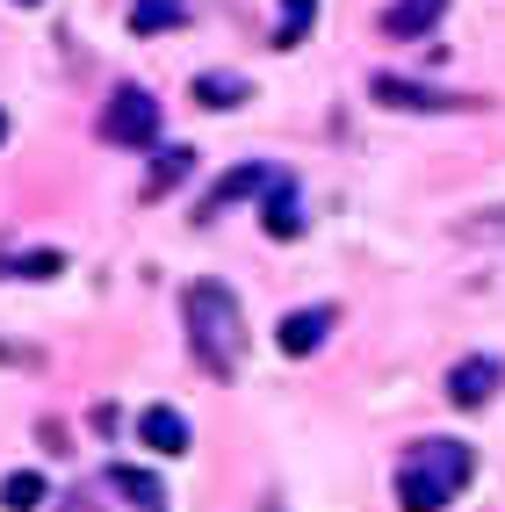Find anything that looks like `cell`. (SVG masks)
I'll list each match as a JSON object with an SVG mask.
<instances>
[{
    "label": "cell",
    "instance_id": "obj_15",
    "mask_svg": "<svg viewBox=\"0 0 505 512\" xmlns=\"http://www.w3.org/2000/svg\"><path fill=\"white\" fill-rule=\"evenodd\" d=\"M318 22V0H282V29H275V51H296L303 29Z\"/></svg>",
    "mask_w": 505,
    "mask_h": 512
},
{
    "label": "cell",
    "instance_id": "obj_4",
    "mask_svg": "<svg viewBox=\"0 0 505 512\" xmlns=\"http://www.w3.org/2000/svg\"><path fill=\"white\" fill-rule=\"evenodd\" d=\"M505 383V361L498 354H469L448 368V404L455 412H477V404H491V390Z\"/></svg>",
    "mask_w": 505,
    "mask_h": 512
},
{
    "label": "cell",
    "instance_id": "obj_7",
    "mask_svg": "<svg viewBox=\"0 0 505 512\" xmlns=\"http://www.w3.org/2000/svg\"><path fill=\"white\" fill-rule=\"evenodd\" d=\"M138 440L152 455H188V419L174 412V404H145V412H138Z\"/></svg>",
    "mask_w": 505,
    "mask_h": 512
},
{
    "label": "cell",
    "instance_id": "obj_1",
    "mask_svg": "<svg viewBox=\"0 0 505 512\" xmlns=\"http://www.w3.org/2000/svg\"><path fill=\"white\" fill-rule=\"evenodd\" d=\"M181 318H188V354L210 368L217 383L239 375V361H246V311H239V296H231L224 282H195L181 296Z\"/></svg>",
    "mask_w": 505,
    "mask_h": 512
},
{
    "label": "cell",
    "instance_id": "obj_16",
    "mask_svg": "<svg viewBox=\"0 0 505 512\" xmlns=\"http://www.w3.org/2000/svg\"><path fill=\"white\" fill-rule=\"evenodd\" d=\"M116 491H130V498H138V512H166V491L152 484L145 469H130V462L116 469Z\"/></svg>",
    "mask_w": 505,
    "mask_h": 512
},
{
    "label": "cell",
    "instance_id": "obj_5",
    "mask_svg": "<svg viewBox=\"0 0 505 512\" xmlns=\"http://www.w3.org/2000/svg\"><path fill=\"white\" fill-rule=\"evenodd\" d=\"M332 325H340V311H332V303H311V311H289V318L275 325V347L303 361V354H318V347H325V332H332Z\"/></svg>",
    "mask_w": 505,
    "mask_h": 512
},
{
    "label": "cell",
    "instance_id": "obj_9",
    "mask_svg": "<svg viewBox=\"0 0 505 512\" xmlns=\"http://www.w3.org/2000/svg\"><path fill=\"white\" fill-rule=\"evenodd\" d=\"M260 224H267V238H303V202H296V188L275 174L267 181V202H260Z\"/></svg>",
    "mask_w": 505,
    "mask_h": 512
},
{
    "label": "cell",
    "instance_id": "obj_14",
    "mask_svg": "<svg viewBox=\"0 0 505 512\" xmlns=\"http://www.w3.org/2000/svg\"><path fill=\"white\" fill-rule=\"evenodd\" d=\"M0 505H8V512H37L44 505V476L37 469H15L8 484H0Z\"/></svg>",
    "mask_w": 505,
    "mask_h": 512
},
{
    "label": "cell",
    "instance_id": "obj_8",
    "mask_svg": "<svg viewBox=\"0 0 505 512\" xmlns=\"http://www.w3.org/2000/svg\"><path fill=\"white\" fill-rule=\"evenodd\" d=\"M448 15V0H390V8H383V37H426V29L433 22H441Z\"/></svg>",
    "mask_w": 505,
    "mask_h": 512
},
{
    "label": "cell",
    "instance_id": "obj_11",
    "mask_svg": "<svg viewBox=\"0 0 505 512\" xmlns=\"http://www.w3.org/2000/svg\"><path fill=\"white\" fill-rule=\"evenodd\" d=\"M188 22V0H130V29L138 37H159V29H181Z\"/></svg>",
    "mask_w": 505,
    "mask_h": 512
},
{
    "label": "cell",
    "instance_id": "obj_17",
    "mask_svg": "<svg viewBox=\"0 0 505 512\" xmlns=\"http://www.w3.org/2000/svg\"><path fill=\"white\" fill-rule=\"evenodd\" d=\"M0 267H8V275H29V282H44V275H58V267H65V253H51V246H37V253H8V260H0Z\"/></svg>",
    "mask_w": 505,
    "mask_h": 512
},
{
    "label": "cell",
    "instance_id": "obj_3",
    "mask_svg": "<svg viewBox=\"0 0 505 512\" xmlns=\"http://www.w3.org/2000/svg\"><path fill=\"white\" fill-rule=\"evenodd\" d=\"M368 94L383 101V109H412V116H441V109H484L477 94H441L426 80H404V73H376L368 80Z\"/></svg>",
    "mask_w": 505,
    "mask_h": 512
},
{
    "label": "cell",
    "instance_id": "obj_6",
    "mask_svg": "<svg viewBox=\"0 0 505 512\" xmlns=\"http://www.w3.org/2000/svg\"><path fill=\"white\" fill-rule=\"evenodd\" d=\"M448 498H455V484H448L441 469H426L419 455L397 469V505H404V512H441Z\"/></svg>",
    "mask_w": 505,
    "mask_h": 512
},
{
    "label": "cell",
    "instance_id": "obj_13",
    "mask_svg": "<svg viewBox=\"0 0 505 512\" xmlns=\"http://www.w3.org/2000/svg\"><path fill=\"white\" fill-rule=\"evenodd\" d=\"M188 174H195V152H188V145H166V152H159V166H152V181H145V195H166V188H181Z\"/></svg>",
    "mask_w": 505,
    "mask_h": 512
},
{
    "label": "cell",
    "instance_id": "obj_18",
    "mask_svg": "<svg viewBox=\"0 0 505 512\" xmlns=\"http://www.w3.org/2000/svg\"><path fill=\"white\" fill-rule=\"evenodd\" d=\"M0 138H8V116H0Z\"/></svg>",
    "mask_w": 505,
    "mask_h": 512
},
{
    "label": "cell",
    "instance_id": "obj_19",
    "mask_svg": "<svg viewBox=\"0 0 505 512\" xmlns=\"http://www.w3.org/2000/svg\"><path fill=\"white\" fill-rule=\"evenodd\" d=\"M22 8H37V0H22Z\"/></svg>",
    "mask_w": 505,
    "mask_h": 512
},
{
    "label": "cell",
    "instance_id": "obj_10",
    "mask_svg": "<svg viewBox=\"0 0 505 512\" xmlns=\"http://www.w3.org/2000/svg\"><path fill=\"white\" fill-rule=\"evenodd\" d=\"M267 181H275V174H267V166H231V174L210 188V202H202V217H217L224 210V202H246V195H267Z\"/></svg>",
    "mask_w": 505,
    "mask_h": 512
},
{
    "label": "cell",
    "instance_id": "obj_2",
    "mask_svg": "<svg viewBox=\"0 0 505 512\" xmlns=\"http://www.w3.org/2000/svg\"><path fill=\"white\" fill-rule=\"evenodd\" d=\"M101 138L109 145H152L159 138V101L145 87H116L109 109H101Z\"/></svg>",
    "mask_w": 505,
    "mask_h": 512
},
{
    "label": "cell",
    "instance_id": "obj_12",
    "mask_svg": "<svg viewBox=\"0 0 505 512\" xmlns=\"http://www.w3.org/2000/svg\"><path fill=\"white\" fill-rule=\"evenodd\" d=\"M202 109H239L246 101V80H231V73H195V87H188Z\"/></svg>",
    "mask_w": 505,
    "mask_h": 512
}]
</instances>
